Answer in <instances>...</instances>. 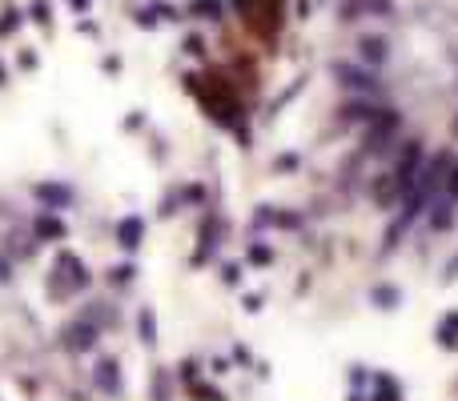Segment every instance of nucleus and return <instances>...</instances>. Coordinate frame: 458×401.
Returning a JSON list of instances; mask_svg holds the SVG:
<instances>
[{
	"mask_svg": "<svg viewBox=\"0 0 458 401\" xmlns=\"http://www.w3.org/2000/svg\"><path fill=\"white\" fill-rule=\"evenodd\" d=\"M145 241V217H125L117 221V245L121 249H137Z\"/></svg>",
	"mask_w": 458,
	"mask_h": 401,
	"instance_id": "obj_1",
	"label": "nucleus"
},
{
	"mask_svg": "<svg viewBox=\"0 0 458 401\" xmlns=\"http://www.w3.org/2000/svg\"><path fill=\"white\" fill-rule=\"evenodd\" d=\"M36 201L40 205H49V209H68L73 205V189L68 185H57V181H49V185H36Z\"/></svg>",
	"mask_w": 458,
	"mask_h": 401,
	"instance_id": "obj_2",
	"label": "nucleus"
},
{
	"mask_svg": "<svg viewBox=\"0 0 458 401\" xmlns=\"http://www.w3.org/2000/svg\"><path fill=\"white\" fill-rule=\"evenodd\" d=\"M65 341H68V349H93L97 345V325L93 321H77V325H68L65 329Z\"/></svg>",
	"mask_w": 458,
	"mask_h": 401,
	"instance_id": "obj_3",
	"label": "nucleus"
},
{
	"mask_svg": "<svg viewBox=\"0 0 458 401\" xmlns=\"http://www.w3.org/2000/svg\"><path fill=\"white\" fill-rule=\"evenodd\" d=\"M390 0H346L342 4V20H358L362 13H378V16H390Z\"/></svg>",
	"mask_w": 458,
	"mask_h": 401,
	"instance_id": "obj_4",
	"label": "nucleus"
},
{
	"mask_svg": "<svg viewBox=\"0 0 458 401\" xmlns=\"http://www.w3.org/2000/svg\"><path fill=\"white\" fill-rule=\"evenodd\" d=\"M334 77L342 80L346 89H374L378 84L374 73H362V68H354V64H334Z\"/></svg>",
	"mask_w": 458,
	"mask_h": 401,
	"instance_id": "obj_5",
	"label": "nucleus"
},
{
	"mask_svg": "<svg viewBox=\"0 0 458 401\" xmlns=\"http://www.w3.org/2000/svg\"><path fill=\"white\" fill-rule=\"evenodd\" d=\"M36 241H65V221H61V217H49V213H40V217H36Z\"/></svg>",
	"mask_w": 458,
	"mask_h": 401,
	"instance_id": "obj_6",
	"label": "nucleus"
},
{
	"mask_svg": "<svg viewBox=\"0 0 458 401\" xmlns=\"http://www.w3.org/2000/svg\"><path fill=\"white\" fill-rule=\"evenodd\" d=\"M370 401H402V385L394 381L390 373H374V393Z\"/></svg>",
	"mask_w": 458,
	"mask_h": 401,
	"instance_id": "obj_7",
	"label": "nucleus"
},
{
	"mask_svg": "<svg viewBox=\"0 0 458 401\" xmlns=\"http://www.w3.org/2000/svg\"><path fill=\"white\" fill-rule=\"evenodd\" d=\"M57 265H61V269H73V273H68V285H73V289H84L89 281H93L89 269H84V261H77L73 253H61V257H57Z\"/></svg>",
	"mask_w": 458,
	"mask_h": 401,
	"instance_id": "obj_8",
	"label": "nucleus"
},
{
	"mask_svg": "<svg viewBox=\"0 0 458 401\" xmlns=\"http://www.w3.org/2000/svg\"><path fill=\"white\" fill-rule=\"evenodd\" d=\"M358 52H362V61L370 64V68H378V64L386 61V40H382V36H362Z\"/></svg>",
	"mask_w": 458,
	"mask_h": 401,
	"instance_id": "obj_9",
	"label": "nucleus"
},
{
	"mask_svg": "<svg viewBox=\"0 0 458 401\" xmlns=\"http://www.w3.org/2000/svg\"><path fill=\"white\" fill-rule=\"evenodd\" d=\"M434 337H438L442 349H458V309H455V313H446V317L438 321Z\"/></svg>",
	"mask_w": 458,
	"mask_h": 401,
	"instance_id": "obj_10",
	"label": "nucleus"
},
{
	"mask_svg": "<svg viewBox=\"0 0 458 401\" xmlns=\"http://www.w3.org/2000/svg\"><path fill=\"white\" fill-rule=\"evenodd\" d=\"M97 385L105 389V393H117V389H121V365H117V361H101L97 365Z\"/></svg>",
	"mask_w": 458,
	"mask_h": 401,
	"instance_id": "obj_11",
	"label": "nucleus"
},
{
	"mask_svg": "<svg viewBox=\"0 0 458 401\" xmlns=\"http://www.w3.org/2000/svg\"><path fill=\"white\" fill-rule=\"evenodd\" d=\"M137 329H141V341H145V345H153V341H157V313H153V309H141Z\"/></svg>",
	"mask_w": 458,
	"mask_h": 401,
	"instance_id": "obj_12",
	"label": "nucleus"
},
{
	"mask_svg": "<svg viewBox=\"0 0 458 401\" xmlns=\"http://www.w3.org/2000/svg\"><path fill=\"white\" fill-rule=\"evenodd\" d=\"M378 112H382V109H374V105H362V100H350V105L342 109V116H346V121H374Z\"/></svg>",
	"mask_w": 458,
	"mask_h": 401,
	"instance_id": "obj_13",
	"label": "nucleus"
},
{
	"mask_svg": "<svg viewBox=\"0 0 458 401\" xmlns=\"http://www.w3.org/2000/svg\"><path fill=\"white\" fill-rule=\"evenodd\" d=\"M430 225H434V229H450V225H455V209H450V201H438V205L430 209Z\"/></svg>",
	"mask_w": 458,
	"mask_h": 401,
	"instance_id": "obj_14",
	"label": "nucleus"
},
{
	"mask_svg": "<svg viewBox=\"0 0 458 401\" xmlns=\"http://www.w3.org/2000/svg\"><path fill=\"white\" fill-rule=\"evenodd\" d=\"M189 13L201 16V20H221V0H193Z\"/></svg>",
	"mask_w": 458,
	"mask_h": 401,
	"instance_id": "obj_15",
	"label": "nucleus"
},
{
	"mask_svg": "<svg viewBox=\"0 0 458 401\" xmlns=\"http://www.w3.org/2000/svg\"><path fill=\"white\" fill-rule=\"evenodd\" d=\"M20 20H24L20 8H4V13H0V36H8L13 29H20Z\"/></svg>",
	"mask_w": 458,
	"mask_h": 401,
	"instance_id": "obj_16",
	"label": "nucleus"
},
{
	"mask_svg": "<svg viewBox=\"0 0 458 401\" xmlns=\"http://www.w3.org/2000/svg\"><path fill=\"white\" fill-rule=\"evenodd\" d=\"M374 301L382 305V309H394V305L402 301V293H398V289H390V285H378V289H374Z\"/></svg>",
	"mask_w": 458,
	"mask_h": 401,
	"instance_id": "obj_17",
	"label": "nucleus"
},
{
	"mask_svg": "<svg viewBox=\"0 0 458 401\" xmlns=\"http://www.w3.org/2000/svg\"><path fill=\"white\" fill-rule=\"evenodd\" d=\"M29 16H33L36 24H52V8L45 4V0H33V8H29Z\"/></svg>",
	"mask_w": 458,
	"mask_h": 401,
	"instance_id": "obj_18",
	"label": "nucleus"
},
{
	"mask_svg": "<svg viewBox=\"0 0 458 401\" xmlns=\"http://www.w3.org/2000/svg\"><path fill=\"white\" fill-rule=\"evenodd\" d=\"M269 261H274V249H269V245H253V249H249V265H269Z\"/></svg>",
	"mask_w": 458,
	"mask_h": 401,
	"instance_id": "obj_19",
	"label": "nucleus"
},
{
	"mask_svg": "<svg viewBox=\"0 0 458 401\" xmlns=\"http://www.w3.org/2000/svg\"><path fill=\"white\" fill-rule=\"evenodd\" d=\"M133 273H137L133 265H117V269L109 273V285H129V281H133Z\"/></svg>",
	"mask_w": 458,
	"mask_h": 401,
	"instance_id": "obj_20",
	"label": "nucleus"
},
{
	"mask_svg": "<svg viewBox=\"0 0 458 401\" xmlns=\"http://www.w3.org/2000/svg\"><path fill=\"white\" fill-rule=\"evenodd\" d=\"M189 393H193L197 401H226L217 389H209V385H193V381H189Z\"/></svg>",
	"mask_w": 458,
	"mask_h": 401,
	"instance_id": "obj_21",
	"label": "nucleus"
},
{
	"mask_svg": "<svg viewBox=\"0 0 458 401\" xmlns=\"http://www.w3.org/2000/svg\"><path fill=\"white\" fill-rule=\"evenodd\" d=\"M197 377V361H185V365H181V381H193Z\"/></svg>",
	"mask_w": 458,
	"mask_h": 401,
	"instance_id": "obj_22",
	"label": "nucleus"
},
{
	"mask_svg": "<svg viewBox=\"0 0 458 401\" xmlns=\"http://www.w3.org/2000/svg\"><path fill=\"white\" fill-rule=\"evenodd\" d=\"M237 277H242V269H237V265H226V281H229V285H233Z\"/></svg>",
	"mask_w": 458,
	"mask_h": 401,
	"instance_id": "obj_23",
	"label": "nucleus"
},
{
	"mask_svg": "<svg viewBox=\"0 0 458 401\" xmlns=\"http://www.w3.org/2000/svg\"><path fill=\"white\" fill-rule=\"evenodd\" d=\"M455 277H458V253H455V261L446 265V281H455Z\"/></svg>",
	"mask_w": 458,
	"mask_h": 401,
	"instance_id": "obj_24",
	"label": "nucleus"
},
{
	"mask_svg": "<svg viewBox=\"0 0 458 401\" xmlns=\"http://www.w3.org/2000/svg\"><path fill=\"white\" fill-rule=\"evenodd\" d=\"M157 401H165V373H157Z\"/></svg>",
	"mask_w": 458,
	"mask_h": 401,
	"instance_id": "obj_25",
	"label": "nucleus"
},
{
	"mask_svg": "<svg viewBox=\"0 0 458 401\" xmlns=\"http://www.w3.org/2000/svg\"><path fill=\"white\" fill-rule=\"evenodd\" d=\"M73 8H89V0H73Z\"/></svg>",
	"mask_w": 458,
	"mask_h": 401,
	"instance_id": "obj_26",
	"label": "nucleus"
},
{
	"mask_svg": "<svg viewBox=\"0 0 458 401\" xmlns=\"http://www.w3.org/2000/svg\"><path fill=\"white\" fill-rule=\"evenodd\" d=\"M350 401H370V398H362V393H354V398H350Z\"/></svg>",
	"mask_w": 458,
	"mask_h": 401,
	"instance_id": "obj_27",
	"label": "nucleus"
},
{
	"mask_svg": "<svg viewBox=\"0 0 458 401\" xmlns=\"http://www.w3.org/2000/svg\"><path fill=\"white\" fill-rule=\"evenodd\" d=\"M0 84H4V64H0Z\"/></svg>",
	"mask_w": 458,
	"mask_h": 401,
	"instance_id": "obj_28",
	"label": "nucleus"
}]
</instances>
